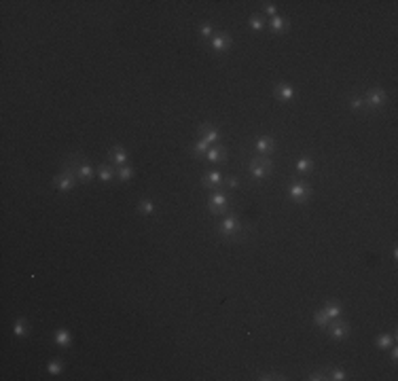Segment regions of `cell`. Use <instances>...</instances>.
Listing matches in <instances>:
<instances>
[{
  "instance_id": "6da1fadb",
  "label": "cell",
  "mask_w": 398,
  "mask_h": 381,
  "mask_svg": "<svg viewBox=\"0 0 398 381\" xmlns=\"http://www.w3.org/2000/svg\"><path fill=\"white\" fill-rule=\"evenodd\" d=\"M250 231H252V229L246 225V223H242L237 214H227L223 223L216 227V235L220 237V240H225V242H235V244L244 242L246 237L250 235Z\"/></svg>"
},
{
  "instance_id": "7a4b0ae2",
  "label": "cell",
  "mask_w": 398,
  "mask_h": 381,
  "mask_svg": "<svg viewBox=\"0 0 398 381\" xmlns=\"http://www.w3.org/2000/svg\"><path fill=\"white\" fill-rule=\"evenodd\" d=\"M246 167H248V176L257 182L267 180V178L273 174V161H271L269 157H261V155L252 157Z\"/></svg>"
},
{
  "instance_id": "3957f363",
  "label": "cell",
  "mask_w": 398,
  "mask_h": 381,
  "mask_svg": "<svg viewBox=\"0 0 398 381\" xmlns=\"http://www.w3.org/2000/svg\"><path fill=\"white\" fill-rule=\"evenodd\" d=\"M66 163L74 169V174H76V178H79V182L89 184L93 178H96V167L89 165L87 161L83 159V155H72L70 159L66 161Z\"/></svg>"
},
{
  "instance_id": "277c9868",
  "label": "cell",
  "mask_w": 398,
  "mask_h": 381,
  "mask_svg": "<svg viewBox=\"0 0 398 381\" xmlns=\"http://www.w3.org/2000/svg\"><path fill=\"white\" fill-rule=\"evenodd\" d=\"M286 193H288V197H290V201L299 203V206H305V203H309L311 197H313L311 186H309L307 182H303V180L290 182V184H288V189H286Z\"/></svg>"
},
{
  "instance_id": "5b68a950",
  "label": "cell",
  "mask_w": 398,
  "mask_h": 381,
  "mask_svg": "<svg viewBox=\"0 0 398 381\" xmlns=\"http://www.w3.org/2000/svg\"><path fill=\"white\" fill-rule=\"evenodd\" d=\"M76 184H79V178H76L74 169H72L70 165H68V163H64L62 172H59V174L53 178V186H55V191H59V193H70Z\"/></svg>"
},
{
  "instance_id": "8992f818",
  "label": "cell",
  "mask_w": 398,
  "mask_h": 381,
  "mask_svg": "<svg viewBox=\"0 0 398 381\" xmlns=\"http://www.w3.org/2000/svg\"><path fill=\"white\" fill-rule=\"evenodd\" d=\"M229 208H231V199H229L225 193L214 191L208 197V212L212 216H223L229 212Z\"/></svg>"
},
{
  "instance_id": "52a82bcc",
  "label": "cell",
  "mask_w": 398,
  "mask_h": 381,
  "mask_svg": "<svg viewBox=\"0 0 398 381\" xmlns=\"http://www.w3.org/2000/svg\"><path fill=\"white\" fill-rule=\"evenodd\" d=\"M324 333H326L330 339H333V341H343V339L350 337V333H352V324H350V322H345V320H341V318L330 320V324L326 326Z\"/></svg>"
},
{
  "instance_id": "ba28073f",
  "label": "cell",
  "mask_w": 398,
  "mask_h": 381,
  "mask_svg": "<svg viewBox=\"0 0 398 381\" xmlns=\"http://www.w3.org/2000/svg\"><path fill=\"white\" fill-rule=\"evenodd\" d=\"M208 47L214 51V53H227V51L233 47V38L229 36L227 32H214V36L208 40Z\"/></svg>"
},
{
  "instance_id": "9c48e42d",
  "label": "cell",
  "mask_w": 398,
  "mask_h": 381,
  "mask_svg": "<svg viewBox=\"0 0 398 381\" xmlns=\"http://www.w3.org/2000/svg\"><path fill=\"white\" fill-rule=\"evenodd\" d=\"M254 152L261 157H271L275 152V140L271 135H259L254 140Z\"/></svg>"
},
{
  "instance_id": "30bf717a",
  "label": "cell",
  "mask_w": 398,
  "mask_h": 381,
  "mask_svg": "<svg viewBox=\"0 0 398 381\" xmlns=\"http://www.w3.org/2000/svg\"><path fill=\"white\" fill-rule=\"evenodd\" d=\"M364 102H367V108H381L388 102V91L381 87H373L364 96Z\"/></svg>"
},
{
  "instance_id": "8fae6325",
  "label": "cell",
  "mask_w": 398,
  "mask_h": 381,
  "mask_svg": "<svg viewBox=\"0 0 398 381\" xmlns=\"http://www.w3.org/2000/svg\"><path fill=\"white\" fill-rule=\"evenodd\" d=\"M223 184H225V176H223V172H218V169H212V172H206L201 176V186H203V189L218 191Z\"/></svg>"
},
{
  "instance_id": "7c38bea8",
  "label": "cell",
  "mask_w": 398,
  "mask_h": 381,
  "mask_svg": "<svg viewBox=\"0 0 398 381\" xmlns=\"http://www.w3.org/2000/svg\"><path fill=\"white\" fill-rule=\"evenodd\" d=\"M199 138L206 140L210 146H212V144H220V140H223V133H220V129H218V127H214V125L201 123L199 125Z\"/></svg>"
},
{
  "instance_id": "4fadbf2b",
  "label": "cell",
  "mask_w": 398,
  "mask_h": 381,
  "mask_svg": "<svg viewBox=\"0 0 398 381\" xmlns=\"http://www.w3.org/2000/svg\"><path fill=\"white\" fill-rule=\"evenodd\" d=\"M206 159L210 161V163H225L227 161V146L225 144H212V146L208 148L206 152Z\"/></svg>"
},
{
  "instance_id": "5bb4252c",
  "label": "cell",
  "mask_w": 398,
  "mask_h": 381,
  "mask_svg": "<svg viewBox=\"0 0 398 381\" xmlns=\"http://www.w3.org/2000/svg\"><path fill=\"white\" fill-rule=\"evenodd\" d=\"M267 28L273 34H284L290 30V21L282 15H275V17H271V19H267Z\"/></svg>"
},
{
  "instance_id": "9a60e30c",
  "label": "cell",
  "mask_w": 398,
  "mask_h": 381,
  "mask_svg": "<svg viewBox=\"0 0 398 381\" xmlns=\"http://www.w3.org/2000/svg\"><path fill=\"white\" fill-rule=\"evenodd\" d=\"M127 159H130V155H127V150L123 146H113L108 150V161L115 165H127Z\"/></svg>"
},
{
  "instance_id": "2e32d148",
  "label": "cell",
  "mask_w": 398,
  "mask_h": 381,
  "mask_svg": "<svg viewBox=\"0 0 398 381\" xmlns=\"http://www.w3.org/2000/svg\"><path fill=\"white\" fill-rule=\"evenodd\" d=\"M32 333V326H30V320L28 318H17L13 322V335L17 339H25Z\"/></svg>"
},
{
  "instance_id": "e0dca14e",
  "label": "cell",
  "mask_w": 398,
  "mask_h": 381,
  "mask_svg": "<svg viewBox=\"0 0 398 381\" xmlns=\"http://www.w3.org/2000/svg\"><path fill=\"white\" fill-rule=\"evenodd\" d=\"M273 93H275V98L279 102H290L294 98V87H292L290 83H277Z\"/></svg>"
},
{
  "instance_id": "ac0fdd59",
  "label": "cell",
  "mask_w": 398,
  "mask_h": 381,
  "mask_svg": "<svg viewBox=\"0 0 398 381\" xmlns=\"http://www.w3.org/2000/svg\"><path fill=\"white\" fill-rule=\"evenodd\" d=\"M96 176H98V180H102V182H113L117 178V169L113 165H108V163H102L96 169Z\"/></svg>"
},
{
  "instance_id": "d6986e66",
  "label": "cell",
  "mask_w": 398,
  "mask_h": 381,
  "mask_svg": "<svg viewBox=\"0 0 398 381\" xmlns=\"http://www.w3.org/2000/svg\"><path fill=\"white\" fill-rule=\"evenodd\" d=\"M53 341H55V345L57 347H70L72 345V335H70V330L68 328H57L55 330V335H53Z\"/></svg>"
},
{
  "instance_id": "ffe728a7",
  "label": "cell",
  "mask_w": 398,
  "mask_h": 381,
  "mask_svg": "<svg viewBox=\"0 0 398 381\" xmlns=\"http://www.w3.org/2000/svg\"><path fill=\"white\" fill-rule=\"evenodd\" d=\"M396 343V335L394 333H381L377 339H375V345H377V350H381V352H386V350H390Z\"/></svg>"
},
{
  "instance_id": "44dd1931",
  "label": "cell",
  "mask_w": 398,
  "mask_h": 381,
  "mask_svg": "<svg viewBox=\"0 0 398 381\" xmlns=\"http://www.w3.org/2000/svg\"><path fill=\"white\" fill-rule=\"evenodd\" d=\"M322 309H324V313H326L330 320L341 318V313H343V307H341V303H339V301H326Z\"/></svg>"
},
{
  "instance_id": "7402d4cb",
  "label": "cell",
  "mask_w": 398,
  "mask_h": 381,
  "mask_svg": "<svg viewBox=\"0 0 398 381\" xmlns=\"http://www.w3.org/2000/svg\"><path fill=\"white\" fill-rule=\"evenodd\" d=\"M313 167H316V161L311 157H299L294 163V169L299 174H309V172H313Z\"/></svg>"
},
{
  "instance_id": "603a6c76",
  "label": "cell",
  "mask_w": 398,
  "mask_h": 381,
  "mask_svg": "<svg viewBox=\"0 0 398 381\" xmlns=\"http://www.w3.org/2000/svg\"><path fill=\"white\" fill-rule=\"evenodd\" d=\"M248 28L250 30H254V32H263L267 28V19L263 15H259V13H254V15H250L248 17Z\"/></svg>"
},
{
  "instance_id": "cb8c5ba5",
  "label": "cell",
  "mask_w": 398,
  "mask_h": 381,
  "mask_svg": "<svg viewBox=\"0 0 398 381\" xmlns=\"http://www.w3.org/2000/svg\"><path fill=\"white\" fill-rule=\"evenodd\" d=\"M133 176H135V172H133L132 165H119L117 167V180L130 182V180H133Z\"/></svg>"
},
{
  "instance_id": "d4e9b609",
  "label": "cell",
  "mask_w": 398,
  "mask_h": 381,
  "mask_svg": "<svg viewBox=\"0 0 398 381\" xmlns=\"http://www.w3.org/2000/svg\"><path fill=\"white\" fill-rule=\"evenodd\" d=\"M208 148H210V144H208L206 140H201V138H199V140L191 146V155H193V157H197V159H199V157H206Z\"/></svg>"
},
{
  "instance_id": "484cf974",
  "label": "cell",
  "mask_w": 398,
  "mask_h": 381,
  "mask_svg": "<svg viewBox=\"0 0 398 381\" xmlns=\"http://www.w3.org/2000/svg\"><path fill=\"white\" fill-rule=\"evenodd\" d=\"M313 324H316L320 330H326V326L330 324V318L324 313V309H318L316 313H313Z\"/></svg>"
},
{
  "instance_id": "4316f807",
  "label": "cell",
  "mask_w": 398,
  "mask_h": 381,
  "mask_svg": "<svg viewBox=\"0 0 398 381\" xmlns=\"http://www.w3.org/2000/svg\"><path fill=\"white\" fill-rule=\"evenodd\" d=\"M350 110H354V113H364L367 108V102H364V96H354L350 98Z\"/></svg>"
},
{
  "instance_id": "83f0119b",
  "label": "cell",
  "mask_w": 398,
  "mask_h": 381,
  "mask_svg": "<svg viewBox=\"0 0 398 381\" xmlns=\"http://www.w3.org/2000/svg\"><path fill=\"white\" fill-rule=\"evenodd\" d=\"M138 212H140L142 216H150L152 212H155V203H152V199H140Z\"/></svg>"
},
{
  "instance_id": "f1b7e54d",
  "label": "cell",
  "mask_w": 398,
  "mask_h": 381,
  "mask_svg": "<svg viewBox=\"0 0 398 381\" xmlns=\"http://www.w3.org/2000/svg\"><path fill=\"white\" fill-rule=\"evenodd\" d=\"M47 373L49 375H59V373H64V360H59V358L51 360L47 364Z\"/></svg>"
},
{
  "instance_id": "f546056e",
  "label": "cell",
  "mask_w": 398,
  "mask_h": 381,
  "mask_svg": "<svg viewBox=\"0 0 398 381\" xmlns=\"http://www.w3.org/2000/svg\"><path fill=\"white\" fill-rule=\"evenodd\" d=\"M326 377L333 379V381H343V379H347V373L343 369H328L326 371Z\"/></svg>"
},
{
  "instance_id": "4dcf8cb0",
  "label": "cell",
  "mask_w": 398,
  "mask_h": 381,
  "mask_svg": "<svg viewBox=\"0 0 398 381\" xmlns=\"http://www.w3.org/2000/svg\"><path fill=\"white\" fill-rule=\"evenodd\" d=\"M197 34H199L201 40H210L212 36H214V28H212V23H203L201 28L197 30Z\"/></svg>"
},
{
  "instance_id": "1f68e13d",
  "label": "cell",
  "mask_w": 398,
  "mask_h": 381,
  "mask_svg": "<svg viewBox=\"0 0 398 381\" xmlns=\"http://www.w3.org/2000/svg\"><path fill=\"white\" fill-rule=\"evenodd\" d=\"M275 15H277V6L273 2H265V4H263V17H265V19H267V17L271 19V17H275Z\"/></svg>"
},
{
  "instance_id": "d6a6232c",
  "label": "cell",
  "mask_w": 398,
  "mask_h": 381,
  "mask_svg": "<svg viewBox=\"0 0 398 381\" xmlns=\"http://www.w3.org/2000/svg\"><path fill=\"white\" fill-rule=\"evenodd\" d=\"M225 184H227L231 191H237V189H240V178H237V176H229L227 180H225Z\"/></svg>"
},
{
  "instance_id": "836d02e7",
  "label": "cell",
  "mask_w": 398,
  "mask_h": 381,
  "mask_svg": "<svg viewBox=\"0 0 398 381\" xmlns=\"http://www.w3.org/2000/svg\"><path fill=\"white\" fill-rule=\"evenodd\" d=\"M307 379H309V381H324V379H328V377H326V371H313Z\"/></svg>"
},
{
  "instance_id": "e575fe53",
  "label": "cell",
  "mask_w": 398,
  "mask_h": 381,
  "mask_svg": "<svg viewBox=\"0 0 398 381\" xmlns=\"http://www.w3.org/2000/svg\"><path fill=\"white\" fill-rule=\"evenodd\" d=\"M259 379L261 381H273V379H286V377L284 375H275V373H263Z\"/></svg>"
},
{
  "instance_id": "d590c367",
  "label": "cell",
  "mask_w": 398,
  "mask_h": 381,
  "mask_svg": "<svg viewBox=\"0 0 398 381\" xmlns=\"http://www.w3.org/2000/svg\"><path fill=\"white\" fill-rule=\"evenodd\" d=\"M390 358H392V362H396L398 360V347H396V343L390 347Z\"/></svg>"
}]
</instances>
